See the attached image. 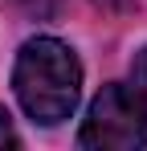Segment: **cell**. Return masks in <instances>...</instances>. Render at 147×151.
<instances>
[{
	"label": "cell",
	"mask_w": 147,
	"mask_h": 151,
	"mask_svg": "<svg viewBox=\"0 0 147 151\" xmlns=\"http://www.w3.org/2000/svg\"><path fill=\"white\" fill-rule=\"evenodd\" d=\"M12 90L21 98L24 114L33 123H61L70 119L78 94H82V65L74 57L70 45H61L57 37H33L17 53V70H12Z\"/></svg>",
	"instance_id": "cell-1"
},
{
	"label": "cell",
	"mask_w": 147,
	"mask_h": 151,
	"mask_svg": "<svg viewBox=\"0 0 147 151\" xmlns=\"http://www.w3.org/2000/svg\"><path fill=\"white\" fill-rule=\"evenodd\" d=\"M143 139H147V119L139 98L127 86H102V94L90 102L78 143L90 151H135L143 147Z\"/></svg>",
	"instance_id": "cell-2"
},
{
	"label": "cell",
	"mask_w": 147,
	"mask_h": 151,
	"mask_svg": "<svg viewBox=\"0 0 147 151\" xmlns=\"http://www.w3.org/2000/svg\"><path fill=\"white\" fill-rule=\"evenodd\" d=\"M0 147H17V135H12V123H8L4 106H0Z\"/></svg>",
	"instance_id": "cell-4"
},
{
	"label": "cell",
	"mask_w": 147,
	"mask_h": 151,
	"mask_svg": "<svg viewBox=\"0 0 147 151\" xmlns=\"http://www.w3.org/2000/svg\"><path fill=\"white\" fill-rule=\"evenodd\" d=\"M131 82H135V98H139V106L147 110V49L135 53V61H131Z\"/></svg>",
	"instance_id": "cell-3"
}]
</instances>
